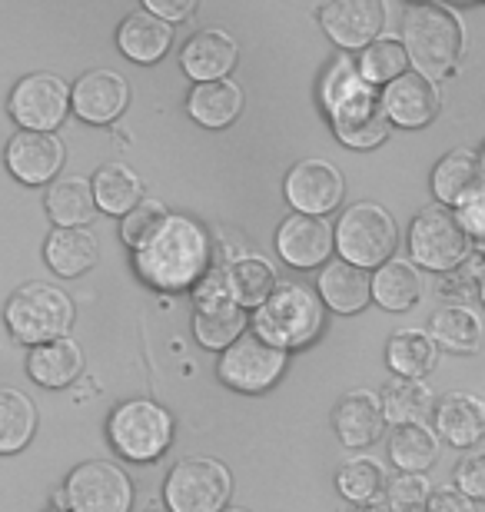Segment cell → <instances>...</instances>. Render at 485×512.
Listing matches in <instances>:
<instances>
[{"instance_id": "4fadbf2b", "label": "cell", "mask_w": 485, "mask_h": 512, "mask_svg": "<svg viewBox=\"0 0 485 512\" xmlns=\"http://www.w3.org/2000/svg\"><path fill=\"white\" fill-rule=\"evenodd\" d=\"M283 197L286 203L303 213V217H323L333 213L346 197V180L339 167L326 160H299L290 167L283 180Z\"/></svg>"}, {"instance_id": "ee69618b", "label": "cell", "mask_w": 485, "mask_h": 512, "mask_svg": "<svg viewBox=\"0 0 485 512\" xmlns=\"http://www.w3.org/2000/svg\"><path fill=\"white\" fill-rule=\"evenodd\" d=\"M143 10L173 27L196 14V0H143Z\"/></svg>"}, {"instance_id": "d590c367", "label": "cell", "mask_w": 485, "mask_h": 512, "mask_svg": "<svg viewBox=\"0 0 485 512\" xmlns=\"http://www.w3.org/2000/svg\"><path fill=\"white\" fill-rule=\"evenodd\" d=\"M47 213L57 227L74 230V227H87L90 220L97 217V203H94V190H90L87 177H60L50 183L47 190Z\"/></svg>"}, {"instance_id": "8fae6325", "label": "cell", "mask_w": 485, "mask_h": 512, "mask_svg": "<svg viewBox=\"0 0 485 512\" xmlns=\"http://www.w3.org/2000/svg\"><path fill=\"white\" fill-rule=\"evenodd\" d=\"M67 512H130L133 509V483L110 459H87L70 469L64 483Z\"/></svg>"}, {"instance_id": "ba28073f", "label": "cell", "mask_w": 485, "mask_h": 512, "mask_svg": "<svg viewBox=\"0 0 485 512\" xmlns=\"http://www.w3.org/2000/svg\"><path fill=\"white\" fill-rule=\"evenodd\" d=\"M472 247H476V243L459 227L456 213L449 207H439V203H429V207L419 210L409 223L406 250H409V263L416 266V270L422 266V270H429V273L446 276L466 263Z\"/></svg>"}, {"instance_id": "5b68a950", "label": "cell", "mask_w": 485, "mask_h": 512, "mask_svg": "<svg viewBox=\"0 0 485 512\" xmlns=\"http://www.w3.org/2000/svg\"><path fill=\"white\" fill-rule=\"evenodd\" d=\"M177 419L163 403L147 396L123 399L107 419V439L130 463H157L173 446Z\"/></svg>"}, {"instance_id": "f1b7e54d", "label": "cell", "mask_w": 485, "mask_h": 512, "mask_svg": "<svg viewBox=\"0 0 485 512\" xmlns=\"http://www.w3.org/2000/svg\"><path fill=\"white\" fill-rule=\"evenodd\" d=\"M226 280H230L233 300L240 310H256L266 303V296L276 290V266L260 253H240L233 260H226Z\"/></svg>"}, {"instance_id": "e575fe53", "label": "cell", "mask_w": 485, "mask_h": 512, "mask_svg": "<svg viewBox=\"0 0 485 512\" xmlns=\"http://www.w3.org/2000/svg\"><path fill=\"white\" fill-rule=\"evenodd\" d=\"M389 463L399 473H419L426 476L439 459V436L426 423L416 426H396L386 439Z\"/></svg>"}, {"instance_id": "f6af8a7d", "label": "cell", "mask_w": 485, "mask_h": 512, "mask_svg": "<svg viewBox=\"0 0 485 512\" xmlns=\"http://www.w3.org/2000/svg\"><path fill=\"white\" fill-rule=\"evenodd\" d=\"M426 512H476V503H469L459 489H432Z\"/></svg>"}, {"instance_id": "d4e9b609", "label": "cell", "mask_w": 485, "mask_h": 512, "mask_svg": "<svg viewBox=\"0 0 485 512\" xmlns=\"http://www.w3.org/2000/svg\"><path fill=\"white\" fill-rule=\"evenodd\" d=\"M187 114L203 130H226L243 114V90L233 80L193 84L187 94Z\"/></svg>"}, {"instance_id": "3957f363", "label": "cell", "mask_w": 485, "mask_h": 512, "mask_svg": "<svg viewBox=\"0 0 485 512\" xmlns=\"http://www.w3.org/2000/svg\"><path fill=\"white\" fill-rule=\"evenodd\" d=\"M402 47L409 54V64L432 84L452 80L462 70L466 57V24L449 4L422 0L406 7L402 17Z\"/></svg>"}, {"instance_id": "c3c4849f", "label": "cell", "mask_w": 485, "mask_h": 512, "mask_svg": "<svg viewBox=\"0 0 485 512\" xmlns=\"http://www.w3.org/2000/svg\"><path fill=\"white\" fill-rule=\"evenodd\" d=\"M476 293H479V300H482V306H485V276L479 280V286H476Z\"/></svg>"}, {"instance_id": "4dcf8cb0", "label": "cell", "mask_w": 485, "mask_h": 512, "mask_svg": "<svg viewBox=\"0 0 485 512\" xmlns=\"http://www.w3.org/2000/svg\"><path fill=\"white\" fill-rule=\"evenodd\" d=\"M439 350L426 330H396L386 343V366L399 380H426L436 370Z\"/></svg>"}, {"instance_id": "4316f807", "label": "cell", "mask_w": 485, "mask_h": 512, "mask_svg": "<svg viewBox=\"0 0 485 512\" xmlns=\"http://www.w3.org/2000/svg\"><path fill=\"white\" fill-rule=\"evenodd\" d=\"M44 260L57 276L64 280H74V276H84L90 266H97L100 260V243L87 227H54L44 243Z\"/></svg>"}, {"instance_id": "9a60e30c", "label": "cell", "mask_w": 485, "mask_h": 512, "mask_svg": "<svg viewBox=\"0 0 485 512\" xmlns=\"http://www.w3.org/2000/svg\"><path fill=\"white\" fill-rule=\"evenodd\" d=\"M130 107V84L127 77L110 67L87 70L84 77L70 87V110L84 120V124H113L123 110Z\"/></svg>"}, {"instance_id": "9c48e42d", "label": "cell", "mask_w": 485, "mask_h": 512, "mask_svg": "<svg viewBox=\"0 0 485 512\" xmlns=\"http://www.w3.org/2000/svg\"><path fill=\"white\" fill-rule=\"evenodd\" d=\"M233 496L230 466L213 456H187L173 463L163 483V503L170 512H223Z\"/></svg>"}, {"instance_id": "52a82bcc", "label": "cell", "mask_w": 485, "mask_h": 512, "mask_svg": "<svg viewBox=\"0 0 485 512\" xmlns=\"http://www.w3.org/2000/svg\"><path fill=\"white\" fill-rule=\"evenodd\" d=\"M333 247L339 260L359 270H379L383 263L392 260V253L399 247V227L392 220V213L379 203H353L339 213L333 227Z\"/></svg>"}, {"instance_id": "d6a6232c", "label": "cell", "mask_w": 485, "mask_h": 512, "mask_svg": "<svg viewBox=\"0 0 485 512\" xmlns=\"http://www.w3.org/2000/svg\"><path fill=\"white\" fill-rule=\"evenodd\" d=\"M94 190L97 210L110 213V217H127V213L143 200V180L137 177V170H130L127 163H103L90 180Z\"/></svg>"}, {"instance_id": "6da1fadb", "label": "cell", "mask_w": 485, "mask_h": 512, "mask_svg": "<svg viewBox=\"0 0 485 512\" xmlns=\"http://www.w3.org/2000/svg\"><path fill=\"white\" fill-rule=\"evenodd\" d=\"M213 266V237L200 220L187 213H170L163 227L133 250V270L150 290L183 293Z\"/></svg>"}, {"instance_id": "836d02e7", "label": "cell", "mask_w": 485, "mask_h": 512, "mask_svg": "<svg viewBox=\"0 0 485 512\" xmlns=\"http://www.w3.org/2000/svg\"><path fill=\"white\" fill-rule=\"evenodd\" d=\"M250 330V313L236 303H216V306H193V336L203 350L223 353L240 336Z\"/></svg>"}, {"instance_id": "7dc6e473", "label": "cell", "mask_w": 485, "mask_h": 512, "mask_svg": "<svg viewBox=\"0 0 485 512\" xmlns=\"http://www.w3.org/2000/svg\"><path fill=\"white\" fill-rule=\"evenodd\" d=\"M479 170H482V187H485V147L479 150Z\"/></svg>"}, {"instance_id": "ab89813d", "label": "cell", "mask_w": 485, "mask_h": 512, "mask_svg": "<svg viewBox=\"0 0 485 512\" xmlns=\"http://www.w3.org/2000/svg\"><path fill=\"white\" fill-rule=\"evenodd\" d=\"M170 217L167 203L163 200H153V197H143L137 207H133L127 217L120 220V240L127 243L130 250H140L153 233L163 227V220Z\"/></svg>"}, {"instance_id": "1f68e13d", "label": "cell", "mask_w": 485, "mask_h": 512, "mask_svg": "<svg viewBox=\"0 0 485 512\" xmlns=\"http://www.w3.org/2000/svg\"><path fill=\"white\" fill-rule=\"evenodd\" d=\"M422 273L412 266L409 260H396L392 256L389 263H383L379 270H373V303L383 306L389 313H406L422 300Z\"/></svg>"}, {"instance_id": "30bf717a", "label": "cell", "mask_w": 485, "mask_h": 512, "mask_svg": "<svg viewBox=\"0 0 485 512\" xmlns=\"http://www.w3.org/2000/svg\"><path fill=\"white\" fill-rule=\"evenodd\" d=\"M286 366H290V353L266 346L260 336L246 330L233 346H226L216 363V376L226 389L243 396H260L283 380Z\"/></svg>"}, {"instance_id": "b9f144b4", "label": "cell", "mask_w": 485, "mask_h": 512, "mask_svg": "<svg viewBox=\"0 0 485 512\" xmlns=\"http://www.w3.org/2000/svg\"><path fill=\"white\" fill-rule=\"evenodd\" d=\"M456 486L469 503H485V449H469L466 456L456 463Z\"/></svg>"}, {"instance_id": "44dd1931", "label": "cell", "mask_w": 485, "mask_h": 512, "mask_svg": "<svg viewBox=\"0 0 485 512\" xmlns=\"http://www.w3.org/2000/svg\"><path fill=\"white\" fill-rule=\"evenodd\" d=\"M333 429L339 443L346 449H356V453L376 446L386 429L379 393H373V389H349V393L339 396V403L333 409Z\"/></svg>"}, {"instance_id": "d6986e66", "label": "cell", "mask_w": 485, "mask_h": 512, "mask_svg": "<svg viewBox=\"0 0 485 512\" xmlns=\"http://www.w3.org/2000/svg\"><path fill=\"white\" fill-rule=\"evenodd\" d=\"M236 60H240V47H236L233 34H226L223 27L196 30L180 50V67L193 84L230 80Z\"/></svg>"}, {"instance_id": "f907efd6", "label": "cell", "mask_w": 485, "mask_h": 512, "mask_svg": "<svg viewBox=\"0 0 485 512\" xmlns=\"http://www.w3.org/2000/svg\"><path fill=\"white\" fill-rule=\"evenodd\" d=\"M47 512H64V509H47Z\"/></svg>"}, {"instance_id": "5bb4252c", "label": "cell", "mask_w": 485, "mask_h": 512, "mask_svg": "<svg viewBox=\"0 0 485 512\" xmlns=\"http://www.w3.org/2000/svg\"><path fill=\"white\" fill-rule=\"evenodd\" d=\"M319 27L339 50H363L383 37L386 4L383 0H333L316 10Z\"/></svg>"}, {"instance_id": "2e32d148", "label": "cell", "mask_w": 485, "mask_h": 512, "mask_svg": "<svg viewBox=\"0 0 485 512\" xmlns=\"http://www.w3.org/2000/svg\"><path fill=\"white\" fill-rule=\"evenodd\" d=\"M379 100H383L389 127L399 130L429 127L442 110V90L432 80L416 74V70H409V74H402L389 87L379 90Z\"/></svg>"}, {"instance_id": "7bdbcfd3", "label": "cell", "mask_w": 485, "mask_h": 512, "mask_svg": "<svg viewBox=\"0 0 485 512\" xmlns=\"http://www.w3.org/2000/svg\"><path fill=\"white\" fill-rule=\"evenodd\" d=\"M452 213H456L459 227L466 230V237L472 243H485V187L462 200Z\"/></svg>"}, {"instance_id": "e0dca14e", "label": "cell", "mask_w": 485, "mask_h": 512, "mask_svg": "<svg viewBox=\"0 0 485 512\" xmlns=\"http://www.w3.org/2000/svg\"><path fill=\"white\" fill-rule=\"evenodd\" d=\"M7 170L24 183V187H44L54 183L60 167L67 160L64 140L57 133H34V130H20L7 143Z\"/></svg>"}, {"instance_id": "ac0fdd59", "label": "cell", "mask_w": 485, "mask_h": 512, "mask_svg": "<svg viewBox=\"0 0 485 512\" xmlns=\"http://www.w3.org/2000/svg\"><path fill=\"white\" fill-rule=\"evenodd\" d=\"M276 256L293 266V270H316V266L329 263L333 253V227L323 217H303V213H290L280 227H276Z\"/></svg>"}, {"instance_id": "f546056e", "label": "cell", "mask_w": 485, "mask_h": 512, "mask_svg": "<svg viewBox=\"0 0 485 512\" xmlns=\"http://www.w3.org/2000/svg\"><path fill=\"white\" fill-rule=\"evenodd\" d=\"M379 406H383V419L386 426H416L426 423L436 409V396L426 380H392L383 383V393H379Z\"/></svg>"}, {"instance_id": "603a6c76", "label": "cell", "mask_w": 485, "mask_h": 512, "mask_svg": "<svg viewBox=\"0 0 485 512\" xmlns=\"http://www.w3.org/2000/svg\"><path fill=\"white\" fill-rule=\"evenodd\" d=\"M170 44H173V27L147 14L143 7L123 17L117 27L120 54L133 60V64H143V67L160 64V60L170 54Z\"/></svg>"}, {"instance_id": "ffe728a7", "label": "cell", "mask_w": 485, "mask_h": 512, "mask_svg": "<svg viewBox=\"0 0 485 512\" xmlns=\"http://www.w3.org/2000/svg\"><path fill=\"white\" fill-rule=\"evenodd\" d=\"M436 433L442 443H449L452 449H479L485 439V399L469 393V389H452V393L439 396L436 409Z\"/></svg>"}, {"instance_id": "8992f818", "label": "cell", "mask_w": 485, "mask_h": 512, "mask_svg": "<svg viewBox=\"0 0 485 512\" xmlns=\"http://www.w3.org/2000/svg\"><path fill=\"white\" fill-rule=\"evenodd\" d=\"M74 300L60 290V286H50V283H24L20 290L10 293L7 300V310H4V320L14 333L17 343L24 346H44V343H54V340H64L74 326Z\"/></svg>"}, {"instance_id": "74e56055", "label": "cell", "mask_w": 485, "mask_h": 512, "mask_svg": "<svg viewBox=\"0 0 485 512\" xmlns=\"http://www.w3.org/2000/svg\"><path fill=\"white\" fill-rule=\"evenodd\" d=\"M356 67H359V77L366 80L369 87H376V90H383L389 87L392 80H399L402 74H409V54H406V47H402V40L399 37H376L373 44L359 50V60H356Z\"/></svg>"}, {"instance_id": "7a4b0ae2", "label": "cell", "mask_w": 485, "mask_h": 512, "mask_svg": "<svg viewBox=\"0 0 485 512\" xmlns=\"http://www.w3.org/2000/svg\"><path fill=\"white\" fill-rule=\"evenodd\" d=\"M319 107L336 140L349 150H376L392 133L379 90L359 77L356 60L339 54L319 77Z\"/></svg>"}, {"instance_id": "8d00e7d4", "label": "cell", "mask_w": 485, "mask_h": 512, "mask_svg": "<svg viewBox=\"0 0 485 512\" xmlns=\"http://www.w3.org/2000/svg\"><path fill=\"white\" fill-rule=\"evenodd\" d=\"M37 433V406L17 386H0V456L20 453Z\"/></svg>"}, {"instance_id": "cb8c5ba5", "label": "cell", "mask_w": 485, "mask_h": 512, "mask_svg": "<svg viewBox=\"0 0 485 512\" xmlns=\"http://www.w3.org/2000/svg\"><path fill=\"white\" fill-rule=\"evenodd\" d=\"M432 197L439 207L456 210L462 200L472 197L476 190H482V170H479V153L469 147H456L432 167L429 177Z\"/></svg>"}, {"instance_id": "83f0119b", "label": "cell", "mask_w": 485, "mask_h": 512, "mask_svg": "<svg viewBox=\"0 0 485 512\" xmlns=\"http://www.w3.org/2000/svg\"><path fill=\"white\" fill-rule=\"evenodd\" d=\"M27 373L37 386L64 389L74 380H80V373H84V353H80L77 340H70V336L34 346L27 353Z\"/></svg>"}, {"instance_id": "484cf974", "label": "cell", "mask_w": 485, "mask_h": 512, "mask_svg": "<svg viewBox=\"0 0 485 512\" xmlns=\"http://www.w3.org/2000/svg\"><path fill=\"white\" fill-rule=\"evenodd\" d=\"M436 350L456 353V356H476L482 346V320L466 303H446L432 313L429 330Z\"/></svg>"}, {"instance_id": "bcb514c9", "label": "cell", "mask_w": 485, "mask_h": 512, "mask_svg": "<svg viewBox=\"0 0 485 512\" xmlns=\"http://www.w3.org/2000/svg\"><path fill=\"white\" fill-rule=\"evenodd\" d=\"M349 512H392V509H389V503H386V496H376V499H369V503L349 506Z\"/></svg>"}, {"instance_id": "7402d4cb", "label": "cell", "mask_w": 485, "mask_h": 512, "mask_svg": "<svg viewBox=\"0 0 485 512\" xmlns=\"http://www.w3.org/2000/svg\"><path fill=\"white\" fill-rule=\"evenodd\" d=\"M373 273L349 266L343 260H329L316 276V296L339 316L363 313L373 303Z\"/></svg>"}, {"instance_id": "f35d334b", "label": "cell", "mask_w": 485, "mask_h": 512, "mask_svg": "<svg viewBox=\"0 0 485 512\" xmlns=\"http://www.w3.org/2000/svg\"><path fill=\"white\" fill-rule=\"evenodd\" d=\"M386 486V469L383 463H376L373 456H356L349 463L339 466L336 473V489L346 503H369V499L383 496Z\"/></svg>"}, {"instance_id": "7c38bea8", "label": "cell", "mask_w": 485, "mask_h": 512, "mask_svg": "<svg viewBox=\"0 0 485 512\" xmlns=\"http://www.w3.org/2000/svg\"><path fill=\"white\" fill-rule=\"evenodd\" d=\"M10 117L17 120L20 130L34 133H54L64 124L70 110V87L64 77L50 74V70H37L17 80V87L10 90Z\"/></svg>"}, {"instance_id": "681fc988", "label": "cell", "mask_w": 485, "mask_h": 512, "mask_svg": "<svg viewBox=\"0 0 485 512\" xmlns=\"http://www.w3.org/2000/svg\"><path fill=\"white\" fill-rule=\"evenodd\" d=\"M223 512H250V509H240V506H226Z\"/></svg>"}, {"instance_id": "60d3db41", "label": "cell", "mask_w": 485, "mask_h": 512, "mask_svg": "<svg viewBox=\"0 0 485 512\" xmlns=\"http://www.w3.org/2000/svg\"><path fill=\"white\" fill-rule=\"evenodd\" d=\"M429 496H432L429 476L419 473H399L386 486V503L392 512H426Z\"/></svg>"}, {"instance_id": "277c9868", "label": "cell", "mask_w": 485, "mask_h": 512, "mask_svg": "<svg viewBox=\"0 0 485 512\" xmlns=\"http://www.w3.org/2000/svg\"><path fill=\"white\" fill-rule=\"evenodd\" d=\"M326 330V306L316 296L313 286L280 280L276 290L266 296L263 306H256L250 316V333H256L266 346H276L283 353L306 350Z\"/></svg>"}]
</instances>
